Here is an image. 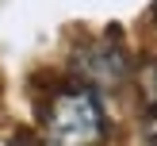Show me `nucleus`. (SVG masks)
<instances>
[{
    "label": "nucleus",
    "mask_w": 157,
    "mask_h": 146,
    "mask_svg": "<svg viewBox=\"0 0 157 146\" xmlns=\"http://www.w3.org/2000/svg\"><path fill=\"white\" fill-rule=\"evenodd\" d=\"M42 131L58 146H88L104 138V108L96 89L88 85H69L54 92L50 108L42 115Z\"/></svg>",
    "instance_id": "f257e3e1"
},
{
    "label": "nucleus",
    "mask_w": 157,
    "mask_h": 146,
    "mask_svg": "<svg viewBox=\"0 0 157 146\" xmlns=\"http://www.w3.org/2000/svg\"><path fill=\"white\" fill-rule=\"evenodd\" d=\"M77 69H81L88 89H119L127 81V58L115 46H88L77 54Z\"/></svg>",
    "instance_id": "f03ea898"
},
{
    "label": "nucleus",
    "mask_w": 157,
    "mask_h": 146,
    "mask_svg": "<svg viewBox=\"0 0 157 146\" xmlns=\"http://www.w3.org/2000/svg\"><path fill=\"white\" fill-rule=\"evenodd\" d=\"M138 96L146 108H157V61H146L138 69Z\"/></svg>",
    "instance_id": "7ed1b4c3"
},
{
    "label": "nucleus",
    "mask_w": 157,
    "mask_h": 146,
    "mask_svg": "<svg viewBox=\"0 0 157 146\" xmlns=\"http://www.w3.org/2000/svg\"><path fill=\"white\" fill-rule=\"evenodd\" d=\"M146 138H150V142H157V108H153L150 123H146Z\"/></svg>",
    "instance_id": "20e7f679"
},
{
    "label": "nucleus",
    "mask_w": 157,
    "mask_h": 146,
    "mask_svg": "<svg viewBox=\"0 0 157 146\" xmlns=\"http://www.w3.org/2000/svg\"><path fill=\"white\" fill-rule=\"evenodd\" d=\"M153 19H157V8H153Z\"/></svg>",
    "instance_id": "39448f33"
}]
</instances>
